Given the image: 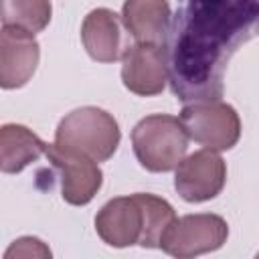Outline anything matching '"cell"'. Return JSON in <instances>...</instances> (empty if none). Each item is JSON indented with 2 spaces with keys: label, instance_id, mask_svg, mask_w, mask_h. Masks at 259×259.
<instances>
[{
  "label": "cell",
  "instance_id": "14",
  "mask_svg": "<svg viewBox=\"0 0 259 259\" xmlns=\"http://www.w3.org/2000/svg\"><path fill=\"white\" fill-rule=\"evenodd\" d=\"M51 14V0H0L2 26H16L36 34L49 26Z\"/></svg>",
  "mask_w": 259,
  "mask_h": 259
},
{
  "label": "cell",
  "instance_id": "13",
  "mask_svg": "<svg viewBox=\"0 0 259 259\" xmlns=\"http://www.w3.org/2000/svg\"><path fill=\"white\" fill-rule=\"evenodd\" d=\"M47 146L34 132L20 123H6L0 130V170L18 174L38 158L47 156Z\"/></svg>",
  "mask_w": 259,
  "mask_h": 259
},
{
  "label": "cell",
  "instance_id": "6",
  "mask_svg": "<svg viewBox=\"0 0 259 259\" xmlns=\"http://www.w3.org/2000/svg\"><path fill=\"white\" fill-rule=\"evenodd\" d=\"M95 231L109 247L142 245L148 249V214L142 192L107 200L95 217Z\"/></svg>",
  "mask_w": 259,
  "mask_h": 259
},
{
  "label": "cell",
  "instance_id": "7",
  "mask_svg": "<svg viewBox=\"0 0 259 259\" xmlns=\"http://www.w3.org/2000/svg\"><path fill=\"white\" fill-rule=\"evenodd\" d=\"M45 158L51 162L59 176L61 196L65 202L73 206H83L89 204L99 192L103 184V172L89 156L57 144H49Z\"/></svg>",
  "mask_w": 259,
  "mask_h": 259
},
{
  "label": "cell",
  "instance_id": "9",
  "mask_svg": "<svg viewBox=\"0 0 259 259\" xmlns=\"http://www.w3.org/2000/svg\"><path fill=\"white\" fill-rule=\"evenodd\" d=\"M121 81L125 89L142 97L162 93L168 81V61L164 47L134 42L121 59Z\"/></svg>",
  "mask_w": 259,
  "mask_h": 259
},
{
  "label": "cell",
  "instance_id": "15",
  "mask_svg": "<svg viewBox=\"0 0 259 259\" xmlns=\"http://www.w3.org/2000/svg\"><path fill=\"white\" fill-rule=\"evenodd\" d=\"M12 257H51V249L36 237H20L4 253V259Z\"/></svg>",
  "mask_w": 259,
  "mask_h": 259
},
{
  "label": "cell",
  "instance_id": "11",
  "mask_svg": "<svg viewBox=\"0 0 259 259\" xmlns=\"http://www.w3.org/2000/svg\"><path fill=\"white\" fill-rule=\"evenodd\" d=\"M123 20L109 8L91 10L81 24V42L87 55L99 63H115L123 59L127 45Z\"/></svg>",
  "mask_w": 259,
  "mask_h": 259
},
{
  "label": "cell",
  "instance_id": "12",
  "mask_svg": "<svg viewBox=\"0 0 259 259\" xmlns=\"http://www.w3.org/2000/svg\"><path fill=\"white\" fill-rule=\"evenodd\" d=\"M121 20L136 42L164 47L170 30V4L168 0H125Z\"/></svg>",
  "mask_w": 259,
  "mask_h": 259
},
{
  "label": "cell",
  "instance_id": "1",
  "mask_svg": "<svg viewBox=\"0 0 259 259\" xmlns=\"http://www.w3.org/2000/svg\"><path fill=\"white\" fill-rule=\"evenodd\" d=\"M255 36L259 0H178L164 45L176 99L219 101L229 61Z\"/></svg>",
  "mask_w": 259,
  "mask_h": 259
},
{
  "label": "cell",
  "instance_id": "10",
  "mask_svg": "<svg viewBox=\"0 0 259 259\" xmlns=\"http://www.w3.org/2000/svg\"><path fill=\"white\" fill-rule=\"evenodd\" d=\"M40 47L32 32L16 26H2L0 32V85L18 89L30 81L38 67Z\"/></svg>",
  "mask_w": 259,
  "mask_h": 259
},
{
  "label": "cell",
  "instance_id": "5",
  "mask_svg": "<svg viewBox=\"0 0 259 259\" xmlns=\"http://www.w3.org/2000/svg\"><path fill=\"white\" fill-rule=\"evenodd\" d=\"M227 237L229 225L223 217L212 212L184 214L174 219L166 229L160 241V249L172 257L188 259L221 249L227 243Z\"/></svg>",
  "mask_w": 259,
  "mask_h": 259
},
{
  "label": "cell",
  "instance_id": "8",
  "mask_svg": "<svg viewBox=\"0 0 259 259\" xmlns=\"http://www.w3.org/2000/svg\"><path fill=\"white\" fill-rule=\"evenodd\" d=\"M227 182V164L217 150L204 148L186 156L174 174V188L186 202H204L221 194Z\"/></svg>",
  "mask_w": 259,
  "mask_h": 259
},
{
  "label": "cell",
  "instance_id": "3",
  "mask_svg": "<svg viewBox=\"0 0 259 259\" xmlns=\"http://www.w3.org/2000/svg\"><path fill=\"white\" fill-rule=\"evenodd\" d=\"M121 140L119 125L101 107L85 105L69 111L57 125L55 144L81 152L95 162L109 160Z\"/></svg>",
  "mask_w": 259,
  "mask_h": 259
},
{
  "label": "cell",
  "instance_id": "2",
  "mask_svg": "<svg viewBox=\"0 0 259 259\" xmlns=\"http://www.w3.org/2000/svg\"><path fill=\"white\" fill-rule=\"evenodd\" d=\"M188 134L180 117L154 113L140 119L132 130V148L142 168L150 172H170L186 156Z\"/></svg>",
  "mask_w": 259,
  "mask_h": 259
},
{
  "label": "cell",
  "instance_id": "4",
  "mask_svg": "<svg viewBox=\"0 0 259 259\" xmlns=\"http://www.w3.org/2000/svg\"><path fill=\"white\" fill-rule=\"evenodd\" d=\"M180 121L190 140L217 152L231 150L241 138L239 113L221 99L186 103L180 111Z\"/></svg>",
  "mask_w": 259,
  "mask_h": 259
}]
</instances>
